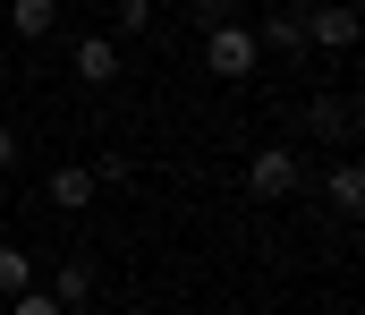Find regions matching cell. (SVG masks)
I'll use <instances>...</instances> for the list:
<instances>
[{"label": "cell", "mask_w": 365, "mask_h": 315, "mask_svg": "<svg viewBox=\"0 0 365 315\" xmlns=\"http://www.w3.org/2000/svg\"><path fill=\"white\" fill-rule=\"evenodd\" d=\"M297 188H306L297 145H255V154H247V196H255V205H289Z\"/></svg>", "instance_id": "2"}, {"label": "cell", "mask_w": 365, "mask_h": 315, "mask_svg": "<svg viewBox=\"0 0 365 315\" xmlns=\"http://www.w3.org/2000/svg\"><path fill=\"white\" fill-rule=\"evenodd\" d=\"M0 171H17V128L0 119Z\"/></svg>", "instance_id": "15"}, {"label": "cell", "mask_w": 365, "mask_h": 315, "mask_svg": "<svg viewBox=\"0 0 365 315\" xmlns=\"http://www.w3.org/2000/svg\"><path fill=\"white\" fill-rule=\"evenodd\" d=\"M297 128H306L314 145H349V136H357V103H349V94H314V103H297Z\"/></svg>", "instance_id": "4"}, {"label": "cell", "mask_w": 365, "mask_h": 315, "mask_svg": "<svg viewBox=\"0 0 365 315\" xmlns=\"http://www.w3.org/2000/svg\"><path fill=\"white\" fill-rule=\"evenodd\" d=\"M153 26V0H119V34H145Z\"/></svg>", "instance_id": "12"}, {"label": "cell", "mask_w": 365, "mask_h": 315, "mask_svg": "<svg viewBox=\"0 0 365 315\" xmlns=\"http://www.w3.org/2000/svg\"><path fill=\"white\" fill-rule=\"evenodd\" d=\"M255 51H272V60H314L306 9H264V17H255Z\"/></svg>", "instance_id": "3"}, {"label": "cell", "mask_w": 365, "mask_h": 315, "mask_svg": "<svg viewBox=\"0 0 365 315\" xmlns=\"http://www.w3.org/2000/svg\"><path fill=\"white\" fill-rule=\"evenodd\" d=\"M77 77H86V86H110V77H119V43H110V34H86V43H77Z\"/></svg>", "instance_id": "8"}, {"label": "cell", "mask_w": 365, "mask_h": 315, "mask_svg": "<svg viewBox=\"0 0 365 315\" xmlns=\"http://www.w3.org/2000/svg\"><path fill=\"white\" fill-rule=\"evenodd\" d=\"M204 69H212L221 86H247V77L264 69V51H255V26H247V17H230V26H204Z\"/></svg>", "instance_id": "1"}, {"label": "cell", "mask_w": 365, "mask_h": 315, "mask_svg": "<svg viewBox=\"0 0 365 315\" xmlns=\"http://www.w3.org/2000/svg\"><path fill=\"white\" fill-rule=\"evenodd\" d=\"M9 315H60V307H51V290H26V299H9Z\"/></svg>", "instance_id": "13"}, {"label": "cell", "mask_w": 365, "mask_h": 315, "mask_svg": "<svg viewBox=\"0 0 365 315\" xmlns=\"http://www.w3.org/2000/svg\"><path fill=\"white\" fill-rule=\"evenodd\" d=\"M60 26V0H9V34H26V43H43Z\"/></svg>", "instance_id": "9"}, {"label": "cell", "mask_w": 365, "mask_h": 315, "mask_svg": "<svg viewBox=\"0 0 365 315\" xmlns=\"http://www.w3.org/2000/svg\"><path fill=\"white\" fill-rule=\"evenodd\" d=\"M93 290H102V264H93V256H68V264L51 273V307H60V315L93 307Z\"/></svg>", "instance_id": "6"}, {"label": "cell", "mask_w": 365, "mask_h": 315, "mask_svg": "<svg viewBox=\"0 0 365 315\" xmlns=\"http://www.w3.org/2000/svg\"><path fill=\"white\" fill-rule=\"evenodd\" d=\"M43 188H51V205H60V213H86V205H93V171H86V162H60Z\"/></svg>", "instance_id": "7"}, {"label": "cell", "mask_w": 365, "mask_h": 315, "mask_svg": "<svg viewBox=\"0 0 365 315\" xmlns=\"http://www.w3.org/2000/svg\"><path fill=\"white\" fill-rule=\"evenodd\" d=\"M306 34H314V51H349L357 43V0H306Z\"/></svg>", "instance_id": "5"}, {"label": "cell", "mask_w": 365, "mask_h": 315, "mask_svg": "<svg viewBox=\"0 0 365 315\" xmlns=\"http://www.w3.org/2000/svg\"><path fill=\"white\" fill-rule=\"evenodd\" d=\"M195 17H204V26H230V17H238V0H195Z\"/></svg>", "instance_id": "14"}, {"label": "cell", "mask_w": 365, "mask_h": 315, "mask_svg": "<svg viewBox=\"0 0 365 315\" xmlns=\"http://www.w3.org/2000/svg\"><path fill=\"white\" fill-rule=\"evenodd\" d=\"M323 188H331V205H340V213L365 205V171H357V162H331V179H323Z\"/></svg>", "instance_id": "10"}, {"label": "cell", "mask_w": 365, "mask_h": 315, "mask_svg": "<svg viewBox=\"0 0 365 315\" xmlns=\"http://www.w3.org/2000/svg\"><path fill=\"white\" fill-rule=\"evenodd\" d=\"M34 290V264H26V247H0V299H26Z\"/></svg>", "instance_id": "11"}, {"label": "cell", "mask_w": 365, "mask_h": 315, "mask_svg": "<svg viewBox=\"0 0 365 315\" xmlns=\"http://www.w3.org/2000/svg\"><path fill=\"white\" fill-rule=\"evenodd\" d=\"M272 9H306V0H272Z\"/></svg>", "instance_id": "16"}]
</instances>
